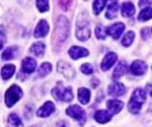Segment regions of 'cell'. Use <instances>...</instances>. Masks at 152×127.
I'll list each match as a JSON object with an SVG mask.
<instances>
[{"mask_svg":"<svg viewBox=\"0 0 152 127\" xmlns=\"http://www.w3.org/2000/svg\"><path fill=\"white\" fill-rule=\"evenodd\" d=\"M69 35V21L65 16H59L56 21L55 31L53 35V42L55 45H61L65 42Z\"/></svg>","mask_w":152,"mask_h":127,"instance_id":"cell-1","label":"cell"},{"mask_svg":"<svg viewBox=\"0 0 152 127\" xmlns=\"http://www.w3.org/2000/svg\"><path fill=\"white\" fill-rule=\"evenodd\" d=\"M146 101V92L143 89L135 90L128 104V109L131 113L138 114L141 110V106Z\"/></svg>","mask_w":152,"mask_h":127,"instance_id":"cell-2","label":"cell"},{"mask_svg":"<svg viewBox=\"0 0 152 127\" xmlns=\"http://www.w3.org/2000/svg\"><path fill=\"white\" fill-rule=\"evenodd\" d=\"M23 97V91L16 84H12L10 87L6 91L5 94V104L7 107H12L15 103L20 100Z\"/></svg>","mask_w":152,"mask_h":127,"instance_id":"cell-3","label":"cell"},{"mask_svg":"<svg viewBox=\"0 0 152 127\" xmlns=\"http://www.w3.org/2000/svg\"><path fill=\"white\" fill-rule=\"evenodd\" d=\"M52 95L56 100L63 102H71L73 100V92L70 87H64L63 85H58L52 90Z\"/></svg>","mask_w":152,"mask_h":127,"instance_id":"cell-4","label":"cell"},{"mask_svg":"<svg viewBox=\"0 0 152 127\" xmlns=\"http://www.w3.org/2000/svg\"><path fill=\"white\" fill-rule=\"evenodd\" d=\"M75 35L80 41H86L90 38V29L87 21L80 19V18H78L77 23H76Z\"/></svg>","mask_w":152,"mask_h":127,"instance_id":"cell-5","label":"cell"},{"mask_svg":"<svg viewBox=\"0 0 152 127\" xmlns=\"http://www.w3.org/2000/svg\"><path fill=\"white\" fill-rule=\"evenodd\" d=\"M66 114L78 121H82L85 117L84 110H83L81 107L78 106V105H72V106H70L69 108H67V110H66Z\"/></svg>","mask_w":152,"mask_h":127,"instance_id":"cell-6","label":"cell"},{"mask_svg":"<svg viewBox=\"0 0 152 127\" xmlns=\"http://www.w3.org/2000/svg\"><path fill=\"white\" fill-rule=\"evenodd\" d=\"M58 71L60 73H62L64 76H66L67 79H73L75 76V71L70 64H68L65 61H59L57 64Z\"/></svg>","mask_w":152,"mask_h":127,"instance_id":"cell-7","label":"cell"},{"mask_svg":"<svg viewBox=\"0 0 152 127\" xmlns=\"http://www.w3.org/2000/svg\"><path fill=\"white\" fill-rule=\"evenodd\" d=\"M107 92L113 97H121L126 92V87L121 82H114L107 87Z\"/></svg>","mask_w":152,"mask_h":127,"instance_id":"cell-8","label":"cell"},{"mask_svg":"<svg viewBox=\"0 0 152 127\" xmlns=\"http://www.w3.org/2000/svg\"><path fill=\"white\" fill-rule=\"evenodd\" d=\"M125 31V24L123 23H117L112 24L107 29V34L112 36L114 39H119Z\"/></svg>","mask_w":152,"mask_h":127,"instance_id":"cell-9","label":"cell"},{"mask_svg":"<svg viewBox=\"0 0 152 127\" xmlns=\"http://www.w3.org/2000/svg\"><path fill=\"white\" fill-rule=\"evenodd\" d=\"M118 59V56L116 53L114 52H110L104 56V58L102 61V64H100V68L102 70H109L113 65L116 63V61Z\"/></svg>","mask_w":152,"mask_h":127,"instance_id":"cell-10","label":"cell"},{"mask_svg":"<svg viewBox=\"0 0 152 127\" xmlns=\"http://www.w3.org/2000/svg\"><path fill=\"white\" fill-rule=\"evenodd\" d=\"M69 53V56L72 59H78V58H81V57H86L89 54L87 49L85 48H82V47H79V46H73L69 49L68 51Z\"/></svg>","mask_w":152,"mask_h":127,"instance_id":"cell-11","label":"cell"},{"mask_svg":"<svg viewBox=\"0 0 152 127\" xmlns=\"http://www.w3.org/2000/svg\"><path fill=\"white\" fill-rule=\"evenodd\" d=\"M54 111H55V105L52 102H46L44 106H42L38 110L37 115L39 117H42V118H46V117H49L51 114L54 113Z\"/></svg>","mask_w":152,"mask_h":127,"instance_id":"cell-12","label":"cell"},{"mask_svg":"<svg viewBox=\"0 0 152 127\" xmlns=\"http://www.w3.org/2000/svg\"><path fill=\"white\" fill-rule=\"evenodd\" d=\"M49 33V23L45 19H42L40 21V23H38V26H36V30H35V35L36 38H44L48 35Z\"/></svg>","mask_w":152,"mask_h":127,"instance_id":"cell-13","label":"cell"},{"mask_svg":"<svg viewBox=\"0 0 152 127\" xmlns=\"http://www.w3.org/2000/svg\"><path fill=\"white\" fill-rule=\"evenodd\" d=\"M147 65L144 61L136 60L131 65V72L135 75H142L146 72Z\"/></svg>","mask_w":152,"mask_h":127,"instance_id":"cell-14","label":"cell"},{"mask_svg":"<svg viewBox=\"0 0 152 127\" xmlns=\"http://www.w3.org/2000/svg\"><path fill=\"white\" fill-rule=\"evenodd\" d=\"M107 109H109V112L111 115H115V114L119 113L124 107V103L119 100H110L107 103Z\"/></svg>","mask_w":152,"mask_h":127,"instance_id":"cell-15","label":"cell"},{"mask_svg":"<svg viewBox=\"0 0 152 127\" xmlns=\"http://www.w3.org/2000/svg\"><path fill=\"white\" fill-rule=\"evenodd\" d=\"M21 67H23V71L26 73H31L35 71L36 67H37V62L34 58L31 57H26L23 60V64H21Z\"/></svg>","mask_w":152,"mask_h":127,"instance_id":"cell-16","label":"cell"},{"mask_svg":"<svg viewBox=\"0 0 152 127\" xmlns=\"http://www.w3.org/2000/svg\"><path fill=\"white\" fill-rule=\"evenodd\" d=\"M128 71V66H127V63L125 61H120L118 63L117 67L115 68L114 70V73H113V79H120L122 75H124L125 73H127Z\"/></svg>","mask_w":152,"mask_h":127,"instance_id":"cell-17","label":"cell"},{"mask_svg":"<svg viewBox=\"0 0 152 127\" xmlns=\"http://www.w3.org/2000/svg\"><path fill=\"white\" fill-rule=\"evenodd\" d=\"M112 115L110 114L109 111H105V110H99V111L95 112L94 114V119L99 123H107L111 120Z\"/></svg>","mask_w":152,"mask_h":127,"instance_id":"cell-18","label":"cell"},{"mask_svg":"<svg viewBox=\"0 0 152 127\" xmlns=\"http://www.w3.org/2000/svg\"><path fill=\"white\" fill-rule=\"evenodd\" d=\"M78 99H79L80 103L83 105L88 104L90 100V91L86 87H80L78 90Z\"/></svg>","mask_w":152,"mask_h":127,"instance_id":"cell-19","label":"cell"},{"mask_svg":"<svg viewBox=\"0 0 152 127\" xmlns=\"http://www.w3.org/2000/svg\"><path fill=\"white\" fill-rule=\"evenodd\" d=\"M15 72V66L13 64H6L1 69V77L3 79H9Z\"/></svg>","mask_w":152,"mask_h":127,"instance_id":"cell-20","label":"cell"},{"mask_svg":"<svg viewBox=\"0 0 152 127\" xmlns=\"http://www.w3.org/2000/svg\"><path fill=\"white\" fill-rule=\"evenodd\" d=\"M135 13V7L131 2H125L122 5V15L124 18H131Z\"/></svg>","mask_w":152,"mask_h":127,"instance_id":"cell-21","label":"cell"},{"mask_svg":"<svg viewBox=\"0 0 152 127\" xmlns=\"http://www.w3.org/2000/svg\"><path fill=\"white\" fill-rule=\"evenodd\" d=\"M118 9H119V4L118 2H112L111 4L107 7V13H105V18H109V19H113L117 16V13H118Z\"/></svg>","mask_w":152,"mask_h":127,"instance_id":"cell-22","label":"cell"},{"mask_svg":"<svg viewBox=\"0 0 152 127\" xmlns=\"http://www.w3.org/2000/svg\"><path fill=\"white\" fill-rule=\"evenodd\" d=\"M45 48H46L45 44L42 42H38V43L33 44V46L29 49V51H31L33 54H35L36 56H41L45 52Z\"/></svg>","mask_w":152,"mask_h":127,"instance_id":"cell-23","label":"cell"},{"mask_svg":"<svg viewBox=\"0 0 152 127\" xmlns=\"http://www.w3.org/2000/svg\"><path fill=\"white\" fill-rule=\"evenodd\" d=\"M7 123H8V127H23V122L15 113H11L8 116Z\"/></svg>","mask_w":152,"mask_h":127,"instance_id":"cell-24","label":"cell"},{"mask_svg":"<svg viewBox=\"0 0 152 127\" xmlns=\"http://www.w3.org/2000/svg\"><path fill=\"white\" fill-rule=\"evenodd\" d=\"M16 52H18V47H9L2 53L1 57L3 60H10L16 56Z\"/></svg>","mask_w":152,"mask_h":127,"instance_id":"cell-25","label":"cell"},{"mask_svg":"<svg viewBox=\"0 0 152 127\" xmlns=\"http://www.w3.org/2000/svg\"><path fill=\"white\" fill-rule=\"evenodd\" d=\"M152 18V8L151 7H146L139 13L138 19L140 21H147L148 19Z\"/></svg>","mask_w":152,"mask_h":127,"instance_id":"cell-26","label":"cell"},{"mask_svg":"<svg viewBox=\"0 0 152 127\" xmlns=\"http://www.w3.org/2000/svg\"><path fill=\"white\" fill-rule=\"evenodd\" d=\"M51 71H52V65L49 62H45L41 65L40 69H39V76L44 77L48 75Z\"/></svg>","mask_w":152,"mask_h":127,"instance_id":"cell-27","label":"cell"},{"mask_svg":"<svg viewBox=\"0 0 152 127\" xmlns=\"http://www.w3.org/2000/svg\"><path fill=\"white\" fill-rule=\"evenodd\" d=\"M134 38H135V34L134 32H128L126 35L124 36L123 40H122V44L126 47H129L134 41Z\"/></svg>","mask_w":152,"mask_h":127,"instance_id":"cell-28","label":"cell"},{"mask_svg":"<svg viewBox=\"0 0 152 127\" xmlns=\"http://www.w3.org/2000/svg\"><path fill=\"white\" fill-rule=\"evenodd\" d=\"M107 3V1H104V0H96V1L94 2V5H92V8H94V14H99V12L104 9V7Z\"/></svg>","mask_w":152,"mask_h":127,"instance_id":"cell-29","label":"cell"},{"mask_svg":"<svg viewBox=\"0 0 152 127\" xmlns=\"http://www.w3.org/2000/svg\"><path fill=\"white\" fill-rule=\"evenodd\" d=\"M37 6L41 12H46L49 10V1L47 0H38L37 1Z\"/></svg>","mask_w":152,"mask_h":127,"instance_id":"cell-30","label":"cell"},{"mask_svg":"<svg viewBox=\"0 0 152 127\" xmlns=\"http://www.w3.org/2000/svg\"><path fill=\"white\" fill-rule=\"evenodd\" d=\"M95 36L99 39L104 40V39H105V36H107V30L102 26H96V29H95Z\"/></svg>","mask_w":152,"mask_h":127,"instance_id":"cell-31","label":"cell"},{"mask_svg":"<svg viewBox=\"0 0 152 127\" xmlns=\"http://www.w3.org/2000/svg\"><path fill=\"white\" fill-rule=\"evenodd\" d=\"M81 71L84 73V74H91L94 72V67H92L91 64L89 63H85V64L81 65Z\"/></svg>","mask_w":152,"mask_h":127,"instance_id":"cell-32","label":"cell"},{"mask_svg":"<svg viewBox=\"0 0 152 127\" xmlns=\"http://www.w3.org/2000/svg\"><path fill=\"white\" fill-rule=\"evenodd\" d=\"M141 36L143 38V40H147L150 37V30L148 28H145L141 31Z\"/></svg>","mask_w":152,"mask_h":127,"instance_id":"cell-33","label":"cell"},{"mask_svg":"<svg viewBox=\"0 0 152 127\" xmlns=\"http://www.w3.org/2000/svg\"><path fill=\"white\" fill-rule=\"evenodd\" d=\"M5 42V35H4L3 28H0V49L3 47V44Z\"/></svg>","mask_w":152,"mask_h":127,"instance_id":"cell-34","label":"cell"},{"mask_svg":"<svg viewBox=\"0 0 152 127\" xmlns=\"http://www.w3.org/2000/svg\"><path fill=\"white\" fill-rule=\"evenodd\" d=\"M58 127H70V126L66 121H61L60 123L58 124Z\"/></svg>","mask_w":152,"mask_h":127,"instance_id":"cell-35","label":"cell"},{"mask_svg":"<svg viewBox=\"0 0 152 127\" xmlns=\"http://www.w3.org/2000/svg\"><path fill=\"white\" fill-rule=\"evenodd\" d=\"M147 90H148L149 94H150V96L152 97V84H147Z\"/></svg>","mask_w":152,"mask_h":127,"instance_id":"cell-36","label":"cell"}]
</instances>
